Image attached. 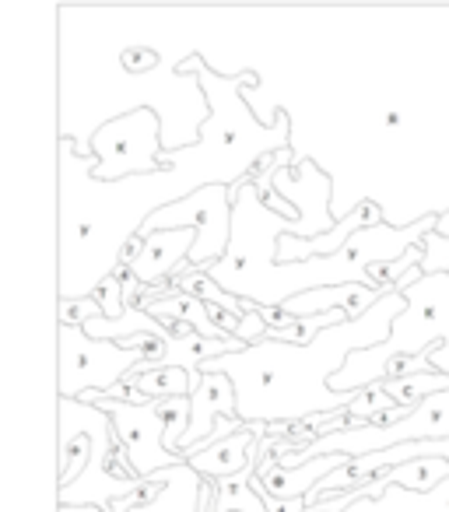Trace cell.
Here are the masks:
<instances>
[{"mask_svg": "<svg viewBox=\"0 0 449 512\" xmlns=\"http://www.w3.org/2000/svg\"><path fill=\"white\" fill-rule=\"evenodd\" d=\"M404 313L407 299L400 292H390L365 316L323 330L306 348L267 337L239 355H225L200 365V376L221 372L236 383L239 418L246 425H253V421L281 425V421H306L313 414H341L355 404L358 393H334L330 379L344 369V362L355 351L379 348L390 341L393 323Z\"/></svg>", "mask_w": 449, "mask_h": 512, "instance_id": "obj_1", "label": "cell"}, {"mask_svg": "<svg viewBox=\"0 0 449 512\" xmlns=\"http://www.w3.org/2000/svg\"><path fill=\"white\" fill-rule=\"evenodd\" d=\"M116 446L120 439L106 411L85 400H60L57 505H99L113 512V502L137 495L144 477H116L109 470Z\"/></svg>", "mask_w": 449, "mask_h": 512, "instance_id": "obj_2", "label": "cell"}, {"mask_svg": "<svg viewBox=\"0 0 449 512\" xmlns=\"http://www.w3.org/2000/svg\"><path fill=\"white\" fill-rule=\"evenodd\" d=\"M397 292L407 299V313L393 323V334L379 348H365L344 362V369L330 379L334 393H362L372 386V372L379 362L393 355H421L428 344L439 341L432 355V369L449 376V278L435 274L425 278L421 267H414L411 274H404L397 285Z\"/></svg>", "mask_w": 449, "mask_h": 512, "instance_id": "obj_3", "label": "cell"}, {"mask_svg": "<svg viewBox=\"0 0 449 512\" xmlns=\"http://www.w3.org/2000/svg\"><path fill=\"white\" fill-rule=\"evenodd\" d=\"M92 155V179H99V183L158 176V172H165L162 120L148 106L113 116L92 134Z\"/></svg>", "mask_w": 449, "mask_h": 512, "instance_id": "obj_4", "label": "cell"}, {"mask_svg": "<svg viewBox=\"0 0 449 512\" xmlns=\"http://www.w3.org/2000/svg\"><path fill=\"white\" fill-rule=\"evenodd\" d=\"M144 348H123L116 341H95L81 327L57 323V397L78 400L85 393H109L116 383L144 369Z\"/></svg>", "mask_w": 449, "mask_h": 512, "instance_id": "obj_5", "label": "cell"}, {"mask_svg": "<svg viewBox=\"0 0 449 512\" xmlns=\"http://www.w3.org/2000/svg\"><path fill=\"white\" fill-rule=\"evenodd\" d=\"M232 207H236V197H232V186L225 183H211L193 190L190 197L176 200L169 207H158L148 221H144L137 232L151 235V232H176V228H193L197 232V246L190 253V267L197 271H207L229 253L232 242Z\"/></svg>", "mask_w": 449, "mask_h": 512, "instance_id": "obj_6", "label": "cell"}, {"mask_svg": "<svg viewBox=\"0 0 449 512\" xmlns=\"http://www.w3.org/2000/svg\"><path fill=\"white\" fill-rule=\"evenodd\" d=\"M78 400L95 404L99 411L109 414V421H113V428H116V439L127 449L130 470H134L137 477H155V474H162V470L186 463L183 456L165 449V421H162V411H158V400H151V404H144V407L106 400L102 393H85V397H78Z\"/></svg>", "mask_w": 449, "mask_h": 512, "instance_id": "obj_7", "label": "cell"}, {"mask_svg": "<svg viewBox=\"0 0 449 512\" xmlns=\"http://www.w3.org/2000/svg\"><path fill=\"white\" fill-rule=\"evenodd\" d=\"M274 190L285 197L288 204L299 211V221L288 228V235L299 239H320L337 228L334 214H330V193H334V176L316 169L313 162L302 165H278L274 172Z\"/></svg>", "mask_w": 449, "mask_h": 512, "instance_id": "obj_8", "label": "cell"}, {"mask_svg": "<svg viewBox=\"0 0 449 512\" xmlns=\"http://www.w3.org/2000/svg\"><path fill=\"white\" fill-rule=\"evenodd\" d=\"M239 414V397L236 383L221 372L200 379V386L190 393V428H186L183 442H179V456L190 460L193 453H200L207 439H211L218 418H236Z\"/></svg>", "mask_w": 449, "mask_h": 512, "instance_id": "obj_9", "label": "cell"}, {"mask_svg": "<svg viewBox=\"0 0 449 512\" xmlns=\"http://www.w3.org/2000/svg\"><path fill=\"white\" fill-rule=\"evenodd\" d=\"M264 442H267V425L264 421H253V425H246L243 432L229 435V439H221V442H211L207 449L193 453L186 463H190L200 477H207V481L236 477V474H243L246 467L260 463Z\"/></svg>", "mask_w": 449, "mask_h": 512, "instance_id": "obj_10", "label": "cell"}, {"mask_svg": "<svg viewBox=\"0 0 449 512\" xmlns=\"http://www.w3.org/2000/svg\"><path fill=\"white\" fill-rule=\"evenodd\" d=\"M344 463H348V456H316V460L288 470V467H281L271 449L264 446V456H260V463H257V488L264 491V495L278 498V502H299V498H306L323 477L334 474Z\"/></svg>", "mask_w": 449, "mask_h": 512, "instance_id": "obj_11", "label": "cell"}, {"mask_svg": "<svg viewBox=\"0 0 449 512\" xmlns=\"http://www.w3.org/2000/svg\"><path fill=\"white\" fill-rule=\"evenodd\" d=\"M193 246H197V232H193V228L144 235V249L134 260V267H130V274H134L144 288L165 285V281L176 278V274L190 264Z\"/></svg>", "mask_w": 449, "mask_h": 512, "instance_id": "obj_12", "label": "cell"}, {"mask_svg": "<svg viewBox=\"0 0 449 512\" xmlns=\"http://www.w3.org/2000/svg\"><path fill=\"white\" fill-rule=\"evenodd\" d=\"M379 299H383V295L369 292L365 285H337V288H313V292H306V295H295V299H288L281 309H285L292 320H309V316L337 313V309H344L351 320H358V316L369 313Z\"/></svg>", "mask_w": 449, "mask_h": 512, "instance_id": "obj_13", "label": "cell"}, {"mask_svg": "<svg viewBox=\"0 0 449 512\" xmlns=\"http://www.w3.org/2000/svg\"><path fill=\"white\" fill-rule=\"evenodd\" d=\"M162 481H165V491L155 505H130V512H200L204 477H200L190 463L162 470ZM130 502H134V495H130Z\"/></svg>", "mask_w": 449, "mask_h": 512, "instance_id": "obj_14", "label": "cell"}, {"mask_svg": "<svg viewBox=\"0 0 449 512\" xmlns=\"http://www.w3.org/2000/svg\"><path fill=\"white\" fill-rule=\"evenodd\" d=\"M344 512H449V477L435 491H407L400 484H390L379 502L358 498Z\"/></svg>", "mask_w": 449, "mask_h": 512, "instance_id": "obj_15", "label": "cell"}, {"mask_svg": "<svg viewBox=\"0 0 449 512\" xmlns=\"http://www.w3.org/2000/svg\"><path fill=\"white\" fill-rule=\"evenodd\" d=\"M253 477H257V463L246 467L236 477H221L214 481V512H267L264 498L253 488Z\"/></svg>", "mask_w": 449, "mask_h": 512, "instance_id": "obj_16", "label": "cell"}, {"mask_svg": "<svg viewBox=\"0 0 449 512\" xmlns=\"http://www.w3.org/2000/svg\"><path fill=\"white\" fill-rule=\"evenodd\" d=\"M446 477L449 460H442V456H421V460H411L393 470V484H400L407 491H435Z\"/></svg>", "mask_w": 449, "mask_h": 512, "instance_id": "obj_17", "label": "cell"}, {"mask_svg": "<svg viewBox=\"0 0 449 512\" xmlns=\"http://www.w3.org/2000/svg\"><path fill=\"white\" fill-rule=\"evenodd\" d=\"M421 260H425V249L414 246V249H407V253L400 256V260H386V264H372L369 271H365V288H369V292H376V295H390V292H397L400 278H404V274H411L414 267H421Z\"/></svg>", "mask_w": 449, "mask_h": 512, "instance_id": "obj_18", "label": "cell"}, {"mask_svg": "<svg viewBox=\"0 0 449 512\" xmlns=\"http://www.w3.org/2000/svg\"><path fill=\"white\" fill-rule=\"evenodd\" d=\"M130 383L141 386L144 397L151 400H169V397H190L193 383H190V372L183 369H155V372H134Z\"/></svg>", "mask_w": 449, "mask_h": 512, "instance_id": "obj_19", "label": "cell"}, {"mask_svg": "<svg viewBox=\"0 0 449 512\" xmlns=\"http://www.w3.org/2000/svg\"><path fill=\"white\" fill-rule=\"evenodd\" d=\"M386 407H397V404H390V397L383 393V386H369V390H362L358 393V400L348 407V418H351V428H362V425H369L376 414H383Z\"/></svg>", "mask_w": 449, "mask_h": 512, "instance_id": "obj_20", "label": "cell"}, {"mask_svg": "<svg viewBox=\"0 0 449 512\" xmlns=\"http://www.w3.org/2000/svg\"><path fill=\"white\" fill-rule=\"evenodd\" d=\"M99 316H106V313H102V306L95 299H60V306H57L60 327H81L85 330V323L99 320Z\"/></svg>", "mask_w": 449, "mask_h": 512, "instance_id": "obj_21", "label": "cell"}, {"mask_svg": "<svg viewBox=\"0 0 449 512\" xmlns=\"http://www.w3.org/2000/svg\"><path fill=\"white\" fill-rule=\"evenodd\" d=\"M421 249H425V260H421V274H425V278L446 274V278H449V239H446V235L428 232L425 242H421Z\"/></svg>", "mask_w": 449, "mask_h": 512, "instance_id": "obj_22", "label": "cell"}, {"mask_svg": "<svg viewBox=\"0 0 449 512\" xmlns=\"http://www.w3.org/2000/svg\"><path fill=\"white\" fill-rule=\"evenodd\" d=\"M120 64L127 74H148L158 67V53L148 50V46H130V50H123Z\"/></svg>", "mask_w": 449, "mask_h": 512, "instance_id": "obj_23", "label": "cell"}, {"mask_svg": "<svg viewBox=\"0 0 449 512\" xmlns=\"http://www.w3.org/2000/svg\"><path fill=\"white\" fill-rule=\"evenodd\" d=\"M260 316H264L271 330H285V327H292V323H295L281 306H260Z\"/></svg>", "mask_w": 449, "mask_h": 512, "instance_id": "obj_24", "label": "cell"}, {"mask_svg": "<svg viewBox=\"0 0 449 512\" xmlns=\"http://www.w3.org/2000/svg\"><path fill=\"white\" fill-rule=\"evenodd\" d=\"M57 512H106L99 505H57Z\"/></svg>", "mask_w": 449, "mask_h": 512, "instance_id": "obj_25", "label": "cell"}, {"mask_svg": "<svg viewBox=\"0 0 449 512\" xmlns=\"http://www.w3.org/2000/svg\"><path fill=\"white\" fill-rule=\"evenodd\" d=\"M435 232L446 235V239H449V207H446V211H439V221H435Z\"/></svg>", "mask_w": 449, "mask_h": 512, "instance_id": "obj_26", "label": "cell"}]
</instances>
